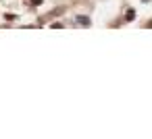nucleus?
<instances>
[{
    "instance_id": "f03ea898",
    "label": "nucleus",
    "mask_w": 152,
    "mask_h": 139,
    "mask_svg": "<svg viewBox=\"0 0 152 139\" xmlns=\"http://www.w3.org/2000/svg\"><path fill=\"white\" fill-rule=\"evenodd\" d=\"M77 23L79 25H90V19L88 17H77Z\"/></svg>"
},
{
    "instance_id": "f257e3e1",
    "label": "nucleus",
    "mask_w": 152,
    "mask_h": 139,
    "mask_svg": "<svg viewBox=\"0 0 152 139\" xmlns=\"http://www.w3.org/2000/svg\"><path fill=\"white\" fill-rule=\"evenodd\" d=\"M125 19H127V21H133V19H135V11H133V9H129V11H127V15H125Z\"/></svg>"
},
{
    "instance_id": "7ed1b4c3",
    "label": "nucleus",
    "mask_w": 152,
    "mask_h": 139,
    "mask_svg": "<svg viewBox=\"0 0 152 139\" xmlns=\"http://www.w3.org/2000/svg\"><path fill=\"white\" fill-rule=\"evenodd\" d=\"M42 2H44V0H31V4H34V7H38V4H42Z\"/></svg>"
}]
</instances>
